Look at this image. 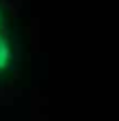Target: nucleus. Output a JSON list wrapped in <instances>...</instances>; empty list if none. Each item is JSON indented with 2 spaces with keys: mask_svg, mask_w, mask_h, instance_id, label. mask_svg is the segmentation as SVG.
Here are the masks:
<instances>
[{
  "mask_svg": "<svg viewBox=\"0 0 119 121\" xmlns=\"http://www.w3.org/2000/svg\"><path fill=\"white\" fill-rule=\"evenodd\" d=\"M20 62V42L18 33L13 29V22L0 24V86L13 77Z\"/></svg>",
  "mask_w": 119,
  "mask_h": 121,
  "instance_id": "nucleus-1",
  "label": "nucleus"
}]
</instances>
